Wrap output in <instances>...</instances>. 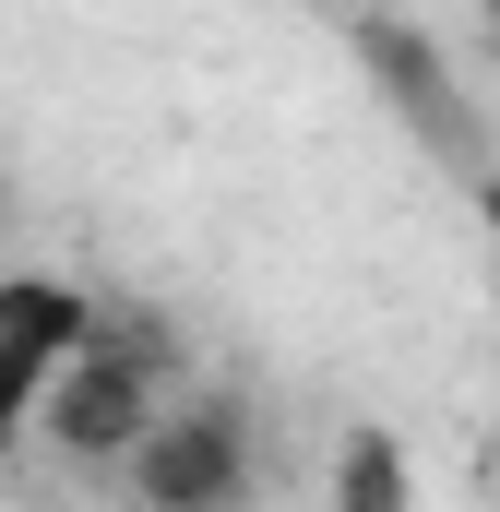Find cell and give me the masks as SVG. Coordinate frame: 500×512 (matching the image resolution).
Instances as JSON below:
<instances>
[{
	"label": "cell",
	"mask_w": 500,
	"mask_h": 512,
	"mask_svg": "<svg viewBox=\"0 0 500 512\" xmlns=\"http://www.w3.org/2000/svg\"><path fill=\"white\" fill-rule=\"evenodd\" d=\"M120 489L143 512H250L262 501V441L227 393H167V417L131 441Z\"/></svg>",
	"instance_id": "cell-1"
},
{
	"label": "cell",
	"mask_w": 500,
	"mask_h": 512,
	"mask_svg": "<svg viewBox=\"0 0 500 512\" xmlns=\"http://www.w3.org/2000/svg\"><path fill=\"white\" fill-rule=\"evenodd\" d=\"M96 334H108L96 286H72V274H0V465H12V441H36L48 382H60Z\"/></svg>",
	"instance_id": "cell-2"
},
{
	"label": "cell",
	"mask_w": 500,
	"mask_h": 512,
	"mask_svg": "<svg viewBox=\"0 0 500 512\" xmlns=\"http://www.w3.org/2000/svg\"><path fill=\"white\" fill-rule=\"evenodd\" d=\"M167 417V370L120 346V334H96L60 382H48V417H36V441H60V453H84V465H131V441Z\"/></svg>",
	"instance_id": "cell-3"
},
{
	"label": "cell",
	"mask_w": 500,
	"mask_h": 512,
	"mask_svg": "<svg viewBox=\"0 0 500 512\" xmlns=\"http://www.w3.org/2000/svg\"><path fill=\"white\" fill-rule=\"evenodd\" d=\"M334 512H417V453H405V429L358 417V429L334 441Z\"/></svg>",
	"instance_id": "cell-4"
},
{
	"label": "cell",
	"mask_w": 500,
	"mask_h": 512,
	"mask_svg": "<svg viewBox=\"0 0 500 512\" xmlns=\"http://www.w3.org/2000/svg\"><path fill=\"white\" fill-rule=\"evenodd\" d=\"M477 227H489V274H500V179H477Z\"/></svg>",
	"instance_id": "cell-5"
},
{
	"label": "cell",
	"mask_w": 500,
	"mask_h": 512,
	"mask_svg": "<svg viewBox=\"0 0 500 512\" xmlns=\"http://www.w3.org/2000/svg\"><path fill=\"white\" fill-rule=\"evenodd\" d=\"M489 477H500V382H489Z\"/></svg>",
	"instance_id": "cell-6"
},
{
	"label": "cell",
	"mask_w": 500,
	"mask_h": 512,
	"mask_svg": "<svg viewBox=\"0 0 500 512\" xmlns=\"http://www.w3.org/2000/svg\"><path fill=\"white\" fill-rule=\"evenodd\" d=\"M489 24H500V0H489Z\"/></svg>",
	"instance_id": "cell-7"
}]
</instances>
